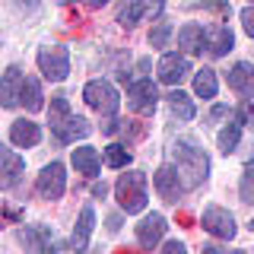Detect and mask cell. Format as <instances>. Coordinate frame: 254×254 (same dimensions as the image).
<instances>
[{"label":"cell","mask_w":254,"mask_h":254,"mask_svg":"<svg viewBox=\"0 0 254 254\" xmlns=\"http://www.w3.org/2000/svg\"><path fill=\"white\" fill-rule=\"evenodd\" d=\"M165 102H169L172 115L178 118V121H194V115H197V105H194V99H190L188 92H181V89H172Z\"/></svg>","instance_id":"23"},{"label":"cell","mask_w":254,"mask_h":254,"mask_svg":"<svg viewBox=\"0 0 254 254\" xmlns=\"http://www.w3.org/2000/svg\"><path fill=\"white\" fill-rule=\"evenodd\" d=\"M115 197L121 213L133 216V213H143L149 203V188H146V175L143 172H124L121 178L115 181Z\"/></svg>","instance_id":"3"},{"label":"cell","mask_w":254,"mask_h":254,"mask_svg":"<svg viewBox=\"0 0 254 254\" xmlns=\"http://www.w3.org/2000/svg\"><path fill=\"white\" fill-rule=\"evenodd\" d=\"M70 162H73V169L83 175V178H95L102 169V153L92 146H76L73 153H70Z\"/></svg>","instance_id":"17"},{"label":"cell","mask_w":254,"mask_h":254,"mask_svg":"<svg viewBox=\"0 0 254 254\" xmlns=\"http://www.w3.org/2000/svg\"><path fill=\"white\" fill-rule=\"evenodd\" d=\"M165 229H169V222H165L162 213H146V216L137 222V245L146 248V251L159 248L162 238H165Z\"/></svg>","instance_id":"11"},{"label":"cell","mask_w":254,"mask_h":254,"mask_svg":"<svg viewBox=\"0 0 254 254\" xmlns=\"http://www.w3.org/2000/svg\"><path fill=\"white\" fill-rule=\"evenodd\" d=\"M105 194H108L105 181H95V185H92V197H95V200H105Z\"/></svg>","instance_id":"35"},{"label":"cell","mask_w":254,"mask_h":254,"mask_svg":"<svg viewBox=\"0 0 254 254\" xmlns=\"http://www.w3.org/2000/svg\"><path fill=\"white\" fill-rule=\"evenodd\" d=\"M35 61H38L42 76L51 79V83H64L70 76V51L64 45H45Z\"/></svg>","instance_id":"6"},{"label":"cell","mask_w":254,"mask_h":254,"mask_svg":"<svg viewBox=\"0 0 254 254\" xmlns=\"http://www.w3.org/2000/svg\"><path fill=\"white\" fill-rule=\"evenodd\" d=\"M216 92H219L216 70L200 67V70L194 73V95H197V99H203V102H210V99H216Z\"/></svg>","instance_id":"22"},{"label":"cell","mask_w":254,"mask_h":254,"mask_svg":"<svg viewBox=\"0 0 254 254\" xmlns=\"http://www.w3.org/2000/svg\"><path fill=\"white\" fill-rule=\"evenodd\" d=\"M235 45V35L229 26H206V42H203V51L210 58H226Z\"/></svg>","instance_id":"14"},{"label":"cell","mask_w":254,"mask_h":254,"mask_svg":"<svg viewBox=\"0 0 254 254\" xmlns=\"http://www.w3.org/2000/svg\"><path fill=\"white\" fill-rule=\"evenodd\" d=\"M35 190L42 200H61L64 190H67V172L61 162H48L35 178Z\"/></svg>","instance_id":"8"},{"label":"cell","mask_w":254,"mask_h":254,"mask_svg":"<svg viewBox=\"0 0 254 254\" xmlns=\"http://www.w3.org/2000/svg\"><path fill=\"white\" fill-rule=\"evenodd\" d=\"M235 118H238L245 127H251V130H254V102H242V105H238V111H235Z\"/></svg>","instance_id":"29"},{"label":"cell","mask_w":254,"mask_h":254,"mask_svg":"<svg viewBox=\"0 0 254 254\" xmlns=\"http://www.w3.org/2000/svg\"><path fill=\"white\" fill-rule=\"evenodd\" d=\"M162 251H165V254H185V245H181V242H165Z\"/></svg>","instance_id":"34"},{"label":"cell","mask_w":254,"mask_h":254,"mask_svg":"<svg viewBox=\"0 0 254 254\" xmlns=\"http://www.w3.org/2000/svg\"><path fill=\"white\" fill-rule=\"evenodd\" d=\"M83 99H86V105L95 108L102 118H115L118 105H121V95H118L115 83H108V79H89L86 89H83Z\"/></svg>","instance_id":"4"},{"label":"cell","mask_w":254,"mask_h":254,"mask_svg":"<svg viewBox=\"0 0 254 254\" xmlns=\"http://www.w3.org/2000/svg\"><path fill=\"white\" fill-rule=\"evenodd\" d=\"M83 3H86V6H89V10H99V6H105V3H108V0H83Z\"/></svg>","instance_id":"36"},{"label":"cell","mask_w":254,"mask_h":254,"mask_svg":"<svg viewBox=\"0 0 254 254\" xmlns=\"http://www.w3.org/2000/svg\"><path fill=\"white\" fill-rule=\"evenodd\" d=\"M19 242L26 245V248H32V251H48L51 242H54V229H48V226H26L19 232Z\"/></svg>","instance_id":"21"},{"label":"cell","mask_w":254,"mask_h":254,"mask_svg":"<svg viewBox=\"0 0 254 254\" xmlns=\"http://www.w3.org/2000/svg\"><path fill=\"white\" fill-rule=\"evenodd\" d=\"M188 76H190L188 54H162V61H159V83L178 86L181 79H188Z\"/></svg>","instance_id":"13"},{"label":"cell","mask_w":254,"mask_h":254,"mask_svg":"<svg viewBox=\"0 0 254 254\" xmlns=\"http://www.w3.org/2000/svg\"><path fill=\"white\" fill-rule=\"evenodd\" d=\"M153 188H156V194L162 197L165 203H175L178 206V200L185 197V181H181V172H178V165H159L156 175H153Z\"/></svg>","instance_id":"7"},{"label":"cell","mask_w":254,"mask_h":254,"mask_svg":"<svg viewBox=\"0 0 254 254\" xmlns=\"http://www.w3.org/2000/svg\"><path fill=\"white\" fill-rule=\"evenodd\" d=\"M58 3H76V0H58Z\"/></svg>","instance_id":"38"},{"label":"cell","mask_w":254,"mask_h":254,"mask_svg":"<svg viewBox=\"0 0 254 254\" xmlns=\"http://www.w3.org/2000/svg\"><path fill=\"white\" fill-rule=\"evenodd\" d=\"M48 124H51V133L58 137V143H76L83 137L92 133V124L86 121L83 115H73L70 111V102L64 95H54L51 108H48Z\"/></svg>","instance_id":"1"},{"label":"cell","mask_w":254,"mask_h":254,"mask_svg":"<svg viewBox=\"0 0 254 254\" xmlns=\"http://www.w3.org/2000/svg\"><path fill=\"white\" fill-rule=\"evenodd\" d=\"M226 115H229V105H226V102H219V105L210 108V115H206V124H216L219 118H226Z\"/></svg>","instance_id":"31"},{"label":"cell","mask_w":254,"mask_h":254,"mask_svg":"<svg viewBox=\"0 0 254 254\" xmlns=\"http://www.w3.org/2000/svg\"><path fill=\"white\" fill-rule=\"evenodd\" d=\"M19 6H22V10H35L38 0H19Z\"/></svg>","instance_id":"37"},{"label":"cell","mask_w":254,"mask_h":254,"mask_svg":"<svg viewBox=\"0 0 254 254\" xmlns=\"http://www.w3.org/2000/svg\"><path fill=\"white\" fill-rule=\"evenodd\" d=\"M242 26H245V32H248V35L254 38V3L242 10Z\"/></svg>","instance_id":"30"},{"label":"cell","mask_w":254,"mask_h":254,"mask_svg":"<svg viewBox=\"0 0 254 254\" xmlns=\"http://www.w3.org/2000/svg\"><path fill=\"white\" fill-rule=\"evenodd\" d=\"M175 165L181 172V181H185L188 190L200 188L206 178H210V156L203 153L200 143L194 140H178L175 143Z\"/></svg>","instance_id":"2"},{"label":"cell","mask_w":254,"mask_h":254,"mask_svg":"<svg viewBox=\"0 0 254 254\" xmlns=\"http://www.w3.org/2000/svg\"><path fill=\"white\" fill-rule=\"evenodd\" d=\"M22 83H26V73H22L19 64H10L0 76V108H16L19 105V92Z\"/></svg>","instance_id":"12"},{"label":"cell","mask_w":254,"mask_h":254,"mask_svg":"<svg viewBox=\"0 0 254 254\" xmlns=\"http://www.w3.org/2000/svg\"><path fill=\"white\" fill-rule=\"evenodd\" d=\"M19 105L26 111H42L45 108V92H42V83H38V76H29L26 73V83H22V92H19Z\"/></svg>","instance_id":"20"},{"label":"cell","mask_w":254,"mask_h":254,"mask_svg":"<svg viewBox=\"0 0 254 254\" xmlns=\"http://www.w3.org/2000/svg\"><path fill=\"white\" fill-rule=\"evenodd\" d=\"M26 172V159L13 153V146L0 143V190H13Z\"/></svg>","instance_id":"10"},{"label":"cell","mask_w":254,"mask_h":254,"mask_svg":"<svg viewBox=\"0 0 254 254\" xmlns=\"http://www.w3.org/2000/svg\"><path fill=\"white\" fill-rule=\"evenodd\" d=\"M10 140H13V146H19V149L38 146V143H42V127L35 121H29V118H16L10 124Z\"/></svg>","instance_id":"16"},{"label":"cell","mask_w":254,"mask_h":254,"mask_svg":"<svg viewBox=\"0 0 254 254\" xmlns=\"http://www.w3.org/2000/svg\"><path fill=\"white\" fill-rule=\"evenodd\" d=\"M92 229H95V210H92V203H86L83 210H79V219H76V226H73V235H70V245H73L76 251L89 248Z\"/></svg>","instance_id":"18"},{"label":"cell","mask_w":254,"mask_h":254,"mask_svg":"<svg viewBox=\"0 0 254 254\" xmlns=\"http://www.w3.org/2000/svg\"><path fill=\"white\" fill-rule=\"evenodd\" d=\"M242 121H238V118H232V121L229 124H222V130L216 133V146L222 149V153H235V146H238V140H242Z\"/></svg>","instance_id":"25"},{"label":"cell","mask_w":254,"mask_h":254,"mask_svg":"<svg viewBox=\"0 0 254 254\" xmlns=\"http://www.w3.org/2000/svg\"><path fill=\"white\" fill-rule=\"evenodd\" d=\"M156 105H159V86L153 83V79L137 76V79L127 83V108H130L133 115L146 118V115L156 111Z\"/></svg>","instance_id":"5"},{"label":"cell","mask_w":254,"mask_h":254,"mask_svg":"<svg viewBox=\"0 0 254 254\" xmlns=\"http://www.w3.org/2000/svg\"><path fill=\"white\" fill-rule=\"evenodd\" d=\"M229 89L242 99H254V64L238 61L232 70H229Z\"/></svg>","instance_id":"15"},{"label":"cell","mask_w":254,"mask_h":254,"mask_svg":"<svg viewBox=\"0 0 254 254\" xmlns=\"http://www.w3.org/2000/svg\"><path fill=\"white\" fill-rule=\"evenodd\" d=\"M169 38H172V22H156L153 29H149V48H156V51H162L165 45H169Z\"/></svg>","instance_id":"27"},{"label":"cell","mask_w":254,"mask_h":254,"mask_svg":"<svg viewBox=\"0 0 254 254\" xmlns=\"http://www.w3.org/2000/svg\"><path fill=\"white\" fill-rule=\"evenodd\" d=\"M251 194H254V159L242 172V197H251Z\"/></svg>","instance_id":"28"},{"label":"cell","mask_w":254,"mask_h":254,"mask_svg":"<svg viewBox=\"0 0 254 254\" xmlns=\"http://www.w3.org/2000/svg\"><path fill=\"white\" fill-rule=\"evenodd\" d=\"M251 229H254V216H251Z\"/></svg>","instance_id":"39"},{"label":"cell","mask_w":254,"mask_h":254,"mask_svg":"<svg viewBox=\"0 0 254 254\" xmlns=\"http://www.w3.org/2000/svg\"><path fill=\"white\" fill-rule=\"evenodd\" d=\"M203 6H210V10H216V13H226L229 0H203Z\"/></svg>","instance_id":"33"},{"label":"cell","mask_w":254,"mask_h":254,"mask_svg":"<svg viewBox=\"0 0 254 254\" xmlns=\"http://www.w3.org/2000/svg\"><path fill=\"white\" fill-rule=\"evenodd\" d=\"M149 10H146V0H124V6L118 10V26L124 29H133L140 19H146Z\"/></svg>","instance_id":"24"},{"label":"cell","mask_w":254,"mask_h":254,"mask_svg":"<svg viewBox=\"0 0 254 254\" xmlns=\"http://www.w3.org/2000/svg\"><path fill=\"white\" fill-rule=\"evenodd\" d=\"M146 10H149V16H162L165 0H146Z\"/></svg>","instance_id":"32"},{"label":"cell","mask_w":254,"mask_h":254,"mask_svg":"<svg viewBox=\"0 0 254 254\" xmlns=\"http://www.w3.org/2000/svg\"><path fill=\"white\" fill-rule=\"evenodd\" d=\"M200 226H203V232H206V235H213V238H226V242H232L235 232H238L235 216H232L229 210H222V206H206L203 216H200Z\"/></svg>","instance_id":"9"},{"label":"cell","mask_w":254,"mask_h":254,"mask_svg":"<svg viewBox=\"0 0 254 254\" xmlns=\"http://www.w3.org/2000/svg\"><path fill=\"white\" fill-rule=\"evenodd\" d=\"M203 42H206V29L200 22H188L178 32V48L185 54H203Z\"/></svg>","instance_id":"19"},{"label":"cell","mask_w":254,"mask_h":254,"mask_svg":"<svg viewBox=\"0 0 254 254\" xmlns=\"http://www.w3.org/2000/svg\"><path fill=\"white\" fill-rule=\"evenodd\" d=\"M133 153L124 146V143H108L105 149H102V162L108 165V169H124V165H130Z\"/></svg>","instance_id":"26"}]
</instances>
